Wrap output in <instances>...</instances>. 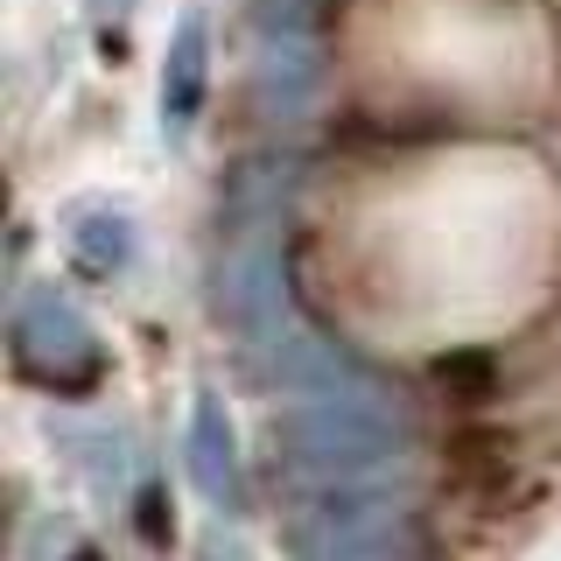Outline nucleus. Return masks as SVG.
<instances>
[{"label":"nucleus","mask_w":561,"mask_h":561,"mask_svg":"<svg viewBox=\"0 0 561 561\" xmlns=\"http://www.w3.org/2000/svg\"><path fill=\"white\" fill-rule=\"evenodd\" d=\"M449 470L463 484H478V491H499L505 478H513V428H499V421H463V428H449Z\"/></svg>","instance_id":"obj_1"},{"label":"nucleus","mask_w":561,"mask_h":561,"mask_svg":"<svg viewBox=\"0 0 561 561\" xmlns=\"http://www.w3.org/2000/svg\"><path fill=\"white\" fill-rule=\"evenodd\" d=\"M435 386H443V400H456V408H484L499 393V358L491 351H443L435 358Z\"/></svg>","instance_id":"obj_2"}]
</instances>
